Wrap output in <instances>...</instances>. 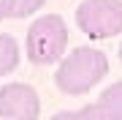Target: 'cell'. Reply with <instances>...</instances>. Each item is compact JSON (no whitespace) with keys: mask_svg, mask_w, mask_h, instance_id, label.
Returning a JSON list of instances; mask_svg holds the SVG:
<instances>
[{"mask_svg":"<svg viewBox=\"0 0 122 120\" xmlns=\"http://www.w3.org/2000/svg\"><path fill=\"white\" fill-rule=\"evenodd\" d=\"M106 74H109L106 55L100 49H92V46H79L60 63V68L54 74V82L62 93L81 96L87 90H92Z\"/></svg>","mask_w":122,"mask_h":120,"instance_id":"1","label":"cell"},{"mask_svg":"<svg viewBox=\"0 0 122 120\" xmlns=\"http://www.w3.org/2000/svg\"><path fill=\"white\" fill-rule=\"evenodd\" d=\"M65 44H68V27L60 14L38 17L33 22V27L27 30V57H30V63H38V66L54 63L65 52Z\"/></svg>","mask_w":122,"mask_h":120,"instance_id":"2","label":"cell"},{"mask_svg":"<svg viewBox=\"0 0 122 120\" xmlns=\"http://www.w3.org/2000/svg\"><path fill=\"white\" fill-rule=\"evenodd\" d=\"M76 25L90 38H111L122 33V0H84L76 8Z\"/></svg>","mask_w":122,"mask_h":120,"instance_id":"3","label":"cell"},{"mask_svg":"<svg viewBox=\"0 0 122 120\" xmlns=\"http://www.w3.org/2000/svg\"><path fill=\"white\" fill-rule=\"evenodd\" d=\"M38 93L25 82H11L0 87V120H38Z\"/></svg>","mask_w":122,"mask_h":120,"instance_id":"4","label":"cell"},{"mask_svg":"<svg viewBox=\"0 0 122 120\" xmlns=\"http://www.w3.org/2000/svg\"><path fill=\"white\" fill-rule=\"evenodd\" d=\"M98 104L106 109V115L111 120H122V82H114L111 87H106L100 93Z\"/></svg>","mask_w":122,"mask_h":120,"instance_id":"5","label":"cell"},{"mask_svg":"<svg viewBox=\"0 0 122 120\" xmlns=\"http://www.w3.org/2000/svg\"><path fill=\"white\" fill-rule=\"evenodd\" d=\"M19 63V46L16 41L5 33H0V76H5L8 71H14Z\"/></svg>","mask_w":122,"mask_h":120,"instance_id":"6","label":"cell"},{"mask_svg":"<svg viewBox=\"0 0 122 120\" xmlns=\"http://www.w3.org/2000/svg\"><path fill=\"white\" fill-rule=\"evenodd\" d=\"M44 3H46V0H11V14H8V17H14V19L30 17V14H35Z\"/></svg>","mask_w":122,"mask_h":120,"instance_id":"7","label":"cell"},{"mask_svg":"<svg viewBox=\"0 0 122 120\" xmlns=\"http://www.w3.org/2000/svg\"><path fill=\"white\" fill-rule=\"evenodd\" d=\"M79 112H81V120H111L100 104H87V107L79 109Z\"/></svg>","mask_w":122,"mask_h":120,"instance_id":"8","label":"cell"},{"mask_svg":"<svg viewBox=\"0 0 122 120\" xmlns=\"http://www.w3.org/2000/svg\"><path fill=\"white\" fill-rule=\"evenodd\" d=\"M52 120H81V112H60Z\"/></svg>","mask_w":122,"mask_h":120,"instance_id":"9","label":"cell"},{"mask_svg":"<svg viewBox=\"0 0 122 120\" xmlns=\"http://www.w3.org/2000/svg\"><path fill=\"white\" fill-rule=\"evenodd\" d=\"M11 14V0H0V19H5Z\"/></svg>","mask_w":122,"mask_h":120,"instance_id":"10","label":"cell"},{"mask_svg":"<svg viewBox=\"0 0 122 120\" xmlns=\"http://www.w3.org/2000/svg\"><path fill=\"white\" fill-rule=\"evenodd\" d=\"M119 60H122V44H119Z\"/></svg>","mask_w":122,"mask_h":120,"instance_id":"11","label":"cell"}]
</instances>
